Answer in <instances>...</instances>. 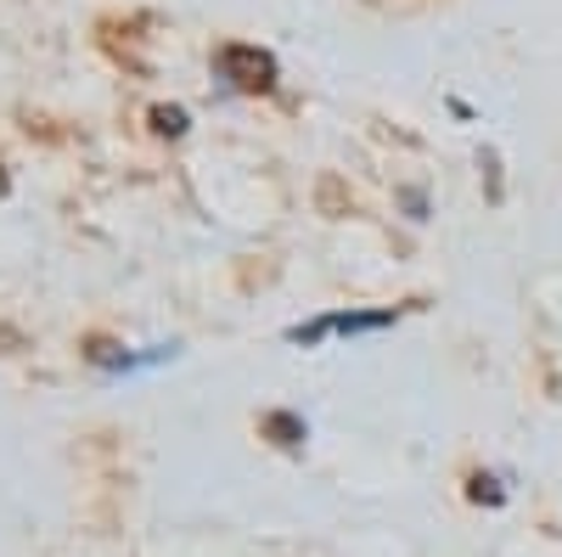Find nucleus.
<instances>
[{
  "instance_id": "f257e3e1",
  "label": "nucleus",
  "mask_w": 562,
  "mask_h": 557,
  "mask_svg": "<svg viewBox=\"0 0 562 557\" xmlns=\"http://www.w3.org/2000/svg\"><path fill=\"white\" fill-rule=\"evenodd\" d=\"M394 321V310H371V315H321V321H310V327H293V338L299 344H315V338H326V333H371V327H389Z\"/></svg>"
},
{
  "instance_id": "f03ea898",
  "label": "nucleus",
  "mask_w": 562,
  "mask_h": 557,
  "mask_svg": "<svg viewBox=\"0 0 562 557\" xmlns=\"http://www.w3.org/2000/svg\"><path fill=\"white\" fill-rule=\"evenodd\" d=\"M225 68H243V79H237L243 90H265L276 74V63L265 52H254V45H225Z\"/></svg>"
}]
</instances>
